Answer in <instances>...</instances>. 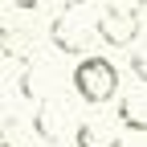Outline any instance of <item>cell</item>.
<instances>
[{
    "label": "cell",
    "instance_id": "obj_1",
    "mask_svg": "<svg viewBox=\"0 0 147 147\" xmlns=\"http://www.w3.org/2000/svg\"><path fill=\"white\" fill-rule=\"evenodd\" d=\"M74 90L90 106L110 102L119 94V65L110 57H98V53H82V61L74 65Z\"/></svg>",
    "mask_w": 147,
    "mask_h": 147
},
{
    "label": "cell",
    "instance_id": "obj_2",
    "mask_svg": "<svg viewBox=\"0 0 147 147\" xmlns=\"http://www.w3.org/2000/svg\"><path fill=\"white\" fill-rule=\"evenodd\" d=\"M98 37V25H90L86 16L78 12H61V16H53V25H49V41L57 45L61 53H90V41Z\"/></svg>",
    "mask_w": 147,
    "mask_h": 147
},
{
    "label": "cell",
    "instance_id": "obj_3",
    "mask_svg": "<svg viewBox=\"0 0 147 147\" xmlns=\"http://www.w3.org/2000/svg\"><path fill=\"white\" fill-rule=\"evenodd\" d=\"M98 37H102L110 49H127V45L139 37V16H135V12H110V8H106V12L98 16Z\"/></svg>",
    "mask_w": 147,
    "mask_h": 147
},
{
    "label": "cell",
    "instance_id": "obj_4",
    "mask_svg": "<svg viewBox=\"0 0 147 147\" xmlns=\"http://www.w3.org/2000/svg\"><path fill=\"white\" fill-rule=\"evenodd\" d=\"M33 131L45 143H57L61 131H65V102H57V98L45 94L41 102H37V110H33Z\"/></svg>",
    "mask_w": 147,
    "mask_h": 147
},
{
    "label": "cell",
    "instance_id": "obj_5",
    "mask_svg": "<svg viewBox=\"0 0 147 147\" xmlns=\"http://www.w3.org/2000/svg\"><path fill=\"white\" fill-rule=\"evenodd\" d=\"M119 119H123V127H131V131H147V82L131 86L119 98Z\"/></svg>",
    "mask_w": 147,
    "mask_h": 147
},
{
    "label": "cell",
    "instance_id": "obj_6",
    "mask_svg": "<svg viewBox=\"0 0 147 147\" xmlns=\"http://www.w3.org/2000/svg\"><path fill=\"white\" fill-rule=\"evenodd\" d=\"M74 139H78V147H123V135L115 131V127L110 123H94V119L78 123Z\"/></svg>",
    "mask_w": 147,
    "mask_h": 147
},
{
    "label": "cell",
    "instance_id": "obj_7",
    "mask_svg": "<svg viewBox=\"0 0 147 147\" xmlns=\"http://www.w3.org/2000/svg\"><path fill=\"white\" fill-rule=\"evenodd\" d=\"M45 86H49L45 65H29L25 78H21V94H25V98H45Z\"/></svg>",
    "mask_w": 147,
    "mask_h": 147
},
{
    "label": "cell",
    "instance_id": "obj_8",
    "mask_svg": "<svg viewBox=\"0 0 147 147\" xmlns=\"http://www.w3.org/2000/svg\"><path fill=\"white\" fill-rule=\"evenodd\" d=\"M143 4H147V0H106L110 12H135V16L143 12Z\"/></svg>",
    "mask_w": 147,
    "mask_h": 147
},
{
    "label": "cell",
    "instance_id": "obj_9",
    "mask_svg": "<svg viewBox=\"0 0 147 147\" xmlns=\"http://www.w3.org/2000/svg\"><path fill=\"white\" fill-rule=\"evenodd\" d=\"M131 74H135L139 82H147V49H135L131 53Z\"/></svg>",
    "mask_w": 147,
    "mask_h": 147
},
{
    "label": "cell",
    "instance_id": "obj_10",
    "mask_svg": "<svg viewBox=\"0 0 147 147\" xmlns=\"http://www.w3.org/2000/svg\"><path fill=\"white\" fill-rule=\"evenodd\" d=\"M65 4H69V8H82V4H86V0H65Z\"/></svg>",
    "mask_w": 147,
    "mask_h": 147
}]
</instances>
